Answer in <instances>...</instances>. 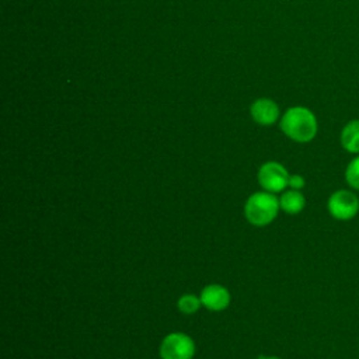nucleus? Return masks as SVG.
<instances>
[{"label": "nucleus", "instance_id": "1", "mask_svg": "<svg viewBox=\"0 0 359 359\" xmlns=\"http://www.w3.org/2000/svg\"><path fill=\"white\" fill-rule=\"evenodd\" d=\"M279 126L289 139L297 143L311 142L318 132V122L314 112L300 105L286 109Z\"/></svg>", "mask_w": 359, "mask_h": 359}, {"label": "nucleus", "instance_id": "2", "mask_svg": "<svg viewBox=\"0 0 359 359\" xmlns=\"http://www.w3.org/2000/svg\"><path fill=\"white\" fill-rule=\"evenodd\" d=\"M280 210L279 198L268 191L251 194L244 203V216L252 226L262 227L272 223Z\"/></svg>", "mask_w": 359, "mask_h": 359}, {"label": "nucleus", "instance_id": "3", "mask_svg": "<svg viewBox=\"0 0 359 359\" xmlns=\"http://www.w3.org/2000/svg\"><path fill=\"white\" fill-rule=\"evenodd\" d=\"M196 346L194 339L185 332H170L160 344L161 359H192Z\"/></svg>", "mask_w": 359, "mask_h": 359}, {"label": "nucleus", "instance_id": "4", "mask_svg": "<svg viewBox=\"0 0 359 359\" xmlns=\"http://www.w3.org/2000/svg\"><path fill=\"white\" fill-rule=\"evenodd\" d=\"M327 209L335 220H351L359 212V198L353 191L338 189L330 195Z\"/></svg>", "mask_w": 359, "mask_h": 359}, {"label": "nucleus", "instance_id": "5", "mask_svg": "<svg viewBox=\"0 0 359 359\" xmlns=\"http://www.w3.org/2000/svg\"><path fill=\"white\" fill-rule=\"evenodd\" d=\"M287 170L278 161H266L264 163L257 174V180L264 191L278 194L283 192L289 182Z\"/></svg>", "mask_w": 359, "mask_h": 359}, {"label": "nucleus", "instance_id": "6", "mask_svg": "<svg viewBox=\"0 0 359 359\" xmlns=\"http://www.w3.org/2000/svg\"><path fill=\"white\" fill-rule=\"evenodd\" d=\"M199 297H201L202 306L210 311H222L227 309L231 300L229 289L220 283L206 285L201 290Z\"/></svg>", "mask_w": 359, "mask_h": 359}, {"label": "nucleus", "instance_id": "7", "mask_svg": "<svg viewBox=\"0 0 359 359\" xmlns=\"http://www.w3.org/2000/svg\"><path fill=\"white\" fill-rule=\"evenodd\" d=\"M250 114L258 125L271 126L273 125L280 115L278 104L271 98H258L251 104Z\"/></svg>", "mask_w": 359, "mask_h": 359}, {"label": "nucleus", "instance_id": "8", "mask_svg": "<svg viewBox=\"0 0 359 359\" xmlns=\"http://www.w3.org/2000/svg\"><path fill=\"white\" fill-rule=\"evenodd\" d=\"M339 142L342 149L348 153L359 154V119H351L344 125Z\"/></svg>", "mask_w": 359, "mask_h": 359}, {"label": "nucleus", "instance_id": "9", "mask_svg": "<svg viewBox=\"0 0 359 359\" xmlns=\"http://www.w3.org/2000/svg\"><path fill=\"white\" fill-rule=\"evenodd\" d=\"M279 205L285 213L297 215L304 209L306 198L300 191L289 189L282 192V195L279 196Z\"/></svg>", "mask_w": 359, "mask_h": 359}, {"label": "nucleus", "instance_id": "10", "mask_svg": "<svg viewBox=\"0 0 359 359\" xmlns=\"http://www.w3.org/2000/svg\"><path fill=\"white\" fill-rule=\"evenodd\" d=\"M201 306H202L201 297L194 293H185L177 302V309L182 314H195Z\"/></svg>", "mask_w": 359, "mask_h": 359}, {"label": "nucleus", "instance_id": "11", "mask_svg": "<svg viewBox=\"0 0 359 359\" xmlns=\"http://www.w3.org/2000/svg\"><path fill=\"white\" fill-rule=\"evenodd\" d=\"M345 181L351 188L359 191V154L348 163L345 168Z\"/></svg>", "mask_w": 359, "mask_h": 359}, {"label": "nucleus", "instance_id": "12", "mask_svg": "<svg viewBox=\"0 0 359 359\" xmlns=\"http://www.w3.org/2000/svg\"><path fill=\"white\" fill-rule=\"evenodd\" d=\"M306 185V180L300 175V174H292L289 175V182H287V187L290 189H296V191H300L303 189Z\"/></svg>", "mask_w": 359, "mask_h": 359}, {"label": "nucleus", "instance_id": "13", "mask_svg": "<svg viewBox=\"0 0 359 359\" xmlns=\"http://www.w3.org/2000/svg\"><path fill=\"white\" fill-rule=\"evenodd\" d=\"M258 359H282L279 356H265V355H261Z\"/></svg>", "mask_w": 359, "mask_h": 359}]
</instances>
